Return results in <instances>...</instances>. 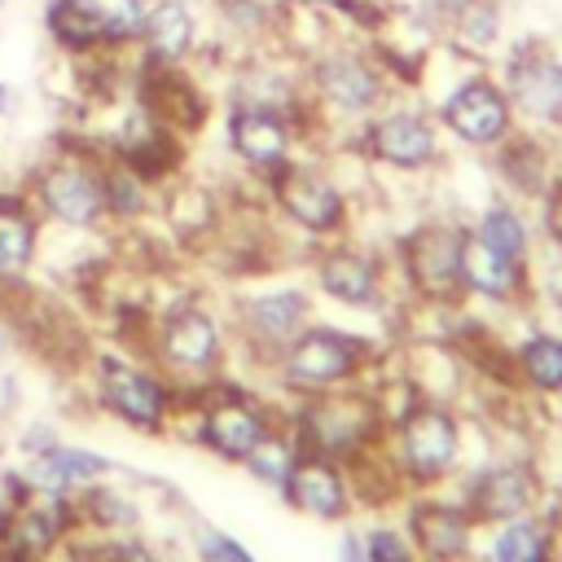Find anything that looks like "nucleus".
Masks as SVG:
<instances>
[{
    "mask_svg": "<svg viewBox=\"0 0 562 562\" xmlns=\"http://www.w3.org/2000/svg\"><path fill=\"white\" fill-rule=\"evenodd\" d=\"M303 83H307V101H312V114H316L321 132L325 127H347V136L369 114H378L391 97H400L386 66L369 48V40L356 35V31H338L325 48H316L303 61Z\"/></svg>",
    "mask_w": 562,
    "mask_h": 562,
    "instance_id": "1",
    "label": "nucleus"
},
{
    "mask_svg": "<svg viewBox=\"0 0 562 562\" xmlns=\"http://www.w3.org/2000/svg\"><path fill=\"white\" fill-rule=\"evenodd\" d=\"M492 70L509 97L514 123L522 132L558 140L562 136V44L544 35H509Z\"/></svg>",
    "mask_w": 562,
    "mask_h": 562,
    "instance_id": "2",
    "label": "nucleus"
},
{
    "mask_svg": "<svg viewBox=\"0 0 562 562\" xmlns=\"http://www.w3.org/2000/svg\"><path fill=\"white\" fill-rule=\"evenodd\" d=\"M347 149H356L364 162L417 176L443 162V127L435 123L430 105L417 101V92H400L351 132Z\"/></svg>",
    "mask_w": 562,
    "mask_h": 562,
    "instance_id": "3",
    "label": "nucleus"
},
{
    "mask_svg": "<svg viewBox=\"0 0 562 562\" xmlns=\"http://www.w3.org/2000/svg\"><path fill=\"white\" fill-rule=\"evenodd\" d=\"M105 149L92 140L57 145L31 176V206L61 228H97L105 224Z\"/></svg>",
    "mask_w": 562,
    "mask_h": 562,
    "instance_id": "4",
    "label": "nucleus"
},
{
    "mask_svg": "<svg viewBox=\"0 0 562 562\" xmlns=\"http://www.w3.org/2000/svg\"><path fill=\"white\" fill-rule=\"evenodd\" d=\"M430 114L443 127V136H452L474 154H492L501 140L518 132L509 97L492 66H461V75L443 88V97L430 101Z\"/></svg>",
    "mask_w": 562,
    "mask_h": 562,
    "instance_id": "5",
    "label": "nucleus"
},
{
    "mask_svg": "<svg viewBox=\"0 0 562 562\" xmlns=\"http://www.w3.org/2000/svg\"><path fill=\"white\" fill-rule=\"evenodd\" d=\"M263 184H268V202L294 224V228H303V233H312V237H334V233H342V224H347V193H342V184L316 162V158H290V162H281L272 176H263Z\"/></svg>",
    "mask_w": 562,
    "mask_h": 562,
    "instance_id": "6",
    "label": "nucleus"
},
{
    "mask_svg": "<svg viewBox=\"0 0 562 562\" xmlns=\"http://www.w3.org/2000/svg\"><path fill=\"white\" fill-rule=\"evenodd\" d=\"M167 132H176L180 140L202 132L215 114V97H211V79H202V70L193 66H132V88H127Z\"/></svg>",
    "mask_w": 562,
    "mask_h": 562,
    "instance_id": "7",
    "label": "nucleus"
},
{
    "mask_svg": "<svg viewBox=\"0 0 562 562\" xmlns=\"http://www.w3.org/2000/svg\"><path fill=\"white\" fill-rule=\"evenodd\" d=\"M461 237L465 228L448 220H426L400 241V272L408 290L426 303H457L461 285Z\"/></svg>",
    "mask_w": 562,
    "mask_h": 562,
    "instance_id": "8",
    "label": "nucleus"
},
{
    "mask_svg": "<svg viewBox=\"0 0 562 562\" xmlns=\"http://www.w3.org/2000/svg\"><path fill=\"white\" fill-rule=\"evenodd\" d=\"M211 31V0H149L136 61L145 66H193Z\"/></svg>",
    "mask_w": 562,
    "mask_h": 562,
    "instance_id": "9",
    "label": "nucleus"
},
{
    "mask_svg": "<svg viewBox=\"0 0 562 562\" xmlns=\"http://www.w3.org/2000/svg\"><path fill=\"white\" fill-rule=\"evenodd\" d=\"M220 127H224V149L259 180L272 176L281 162H290L299 145L294 119L263 110V105H224Z\"/></svg>",
    "mask_w": 562,
    "mask_h": 562,
    "instance_id": "10",
    "label": "nucleus"
},
{
    "mask_svg": "<svg viewBox=\"0 0 562 562\" xmlns=\"http://www.w3.org/2000/svg\"><path fill=\"white\" fill-rule=\"evenodd\" d=\"M360 360H364L360 338L325 325H303L281 351V373L299 391H325L334 382H347L360 369Z\"/></svg>",
    "mask_w": 562,
    "mask_h": 562,
    "instance_id": "11",
    "label": "nucleus"
},
{
    "mask_svg": "<svg viewBox=\"0 0 562 562\" xmlns=\"http://www.w3.org/2000/svg\"><path fill=\"white\" fill-rule=\"evenodd\" d=\"M461 452V430L457 417L439 404H422L413 413H404L400 422V461L408 474L417 479H439L457 465Z\"/></svg>",
    "mask_w": 562,
    "mask_h": 562,
    "instance_id": "12",
    "label": "nucleus"
},
{
    "mask_svg": "<svg viewBox=\"0 0 562 562\" xmlns=\"http://www.w3.org/2000/svg\"><path fill=\"white\" fill-rule=\"evenodd\" d=\"M299 426L307 430V443L316 448V457H351L373 435V404L356 391L325 395L307 404Z\"/></svg>",
    "mask_w": 562,
    "mask_h": 562,
    "instance_id": "13",
    "label": "nucleus"
},
{
    "mask_svg": "<svg viewBox=\"0 0 562 562\" xmlns=\"http://www.w3.org/2000/svg\"><path fill=\"white\" fill-rule=\"evenodd\" d=\"M505 44H509V9H505V0H470L439 31V48L461 66H496Z\"/></svg>",
    "mask_w": 562,
    "mask_h": 562,
    "instance_id": "14",
    "label": "nucleus"
},
{
    "mask_svg": "<svg viewBox=\"0 0 562 562\" xmlns=\"http://www.w3.org/2000/svg\"><path fill=\"white\" fill-rule=\"evenodd\" d=\"M101 400L132 426L140 430H158L162 413H167V391L158 378H149L145 369L127 364V360H101Z\"/></svg>",
    "mask_w": 562,
    "mask_h": 562,
    "instance_id": "15",
    "label": "nucleus"
},
{
    "mask_svg": "<svg viewBox=\"0 0 562 562\" xmlns=\"http://www.w3.org/2000/svg\"><path fill=\"white\" fill-rule=\"evenodd\" d=\"M316 285L347 307H369L382 294V263L369 250L338 241V246H325L316 255Z\"/></svg>",
    "mask_w": 562,
    "mask_h": 562,
    "instance_id": "16",
    "label": "nucleus"
},
{
    "mask_svg": "<svg viewBox=\"0 0 562 562\" xmlns=\"http://www.w3.org/2000/svg\"><path fill=\"white\" fill-rule=\"evenodd\" d=\"M158 356L176 369H211L220 360V329L202 307H176L158 329Z\"/></svg>",
    "mask_w": 562,
    "mask_h": 562,
    "instance_id": "17",
    "label": "nucleus"
},
{
    "mask_svg": "<svg viewBox=\"0 0 562 562\" xmlns=\"http://www.w3.org/2000/svg\"><path fill=\"white\" fill-rule=\"evenodd\" d=\"M461 285L465 294L492 299V303H514L527 290V263L496 255L492 246H483L470 228L461 237Z\"/></svg>",
    "mask_w": 562,
    "mask_h": 562,
    "instance_id": "18",
    "label": "nucleus"
},
{
    "mask_svg": "<svg viewBox=\"0 0 562 562\" xmlns=\"http://www.w3.org/2000/svg\"><path fill=\"white\" fill-rule=\"evenodd\" d=\"M307 294L303 290H268V294H255L246 307H241V329L259 342V347H281L307 325Z\"/></svg>",
    "mask_w": 562,
    "mask_h": 562,
    "instance_id": "19",
    "label": "nucleus"
},
{
    "mask_svg": "<svg viewBox=\"0 0 562 562\" xmlns=\"http://www.w3.org/2000/svg\"><path fill=\"white\" fill-rule=\"evenodd\" d=\"M40 250V211L26 193H0V285L22 281Z\"/></svg>",
    "mask_w": 562,
    "mask_h": 562,
    "instance_id": "20",
    "label": "nucleus"
},
{
    "mask_svg": "<svg viewBox=\"0 0 562 562\" xmlns=\"http://www.w3.org/2000/svg\"><path fill=\"white\" fill-rule=\"evenodd\" d=\"M40 26H44V40H48V48H53L57 57L110 53L97 13H92L83 0H53V4H40Z\"/></svg>",
    "mask_w": 562,
    "mask_h": 562,
    "instance_id": "21",
    "label": "nucleus"
},
{
    "mask_svg": "<svg viewBox=\"0 0 562 562\" xmlns=\"http://www.w3.org/2000/svg\"><path fill=\"white\" fill-rule=\"evenodd\" d=\"M263 435H268V430H263V413L250 408L241 395H224V400L211 404L206 417H202V439H206L220 457H228V461H246Z\"/></svg>",
    "mask_w": 562,
    "mask_h": 562,
    "instance_id": "22",
    "label": "nucleus"
},
{
    "mask_svg": "<svg viewBox=\"0 0 562 562\" xmlns=\"http://www.w3.org/2000/svg\"><path fill=\"white\" fill-rule=\"evenodd\" d=\"M536 496V483L527 465H492L470 483V514L483 522H509L518 518Z\"/></svg>",
    "mask_w": 562,
    "mask_h": 562,
    "instance_id": "23",
    "label": "nucleus"
},
{
    "mask_svg": "<svg viewBox=\"0 0 562 562\" xmlns=\"http://www.w3.org/2000/svg\"><path fill=\"white\" fill-rule=\"evenodd\" d=\"M285 492H290V501L299 509H307L316 518L347 514V483H342L338 465L325 461V457H316V452L312 457H294L290 479H285Z\"/></svg>",
    "mask_w": 562,
    "mask_h": 562,
    "instance_id": "24",
    "label": "nucleus"
},
{
    "mask_svg": "<svg viewBox=\"0 0 562 562\" xmlns=\"http://www.w3.org/2000/svg\"><path fill=\"white\" fill-rule=\"evenodd\" d=\"M408 527H413V540L417 549L430 558V562H452L465 553V540H470V522L461 509L452 505H417L408 514Z\"/></svg>",
    "mask_w": 562,
    "mask_h": 562,
    "instance_id": "25",
    "label": "nucleus"
},
{
    "mask_svg": "<svg viewBox=\"0 0 562 562\" xmlns=\"http://www.w3.org/2000/svg\"><path fill=\"white\" fill-rule=\"evenodd\" d=\"M105 470H110V461H105V457H97V452H79V448H48V452H40V457L26 465V483H31V487H40L44 496H61L66 487L88 483V479H97V474H105Z\"/></svg>",
    "mask_w": 562,
    "mask_h": 562,
    "instance_id": "26",
    "label": "nucleus"
},
{
    "mask_svg": "<svg viewBox=\"0 0 562 562\" xmlns=\"http://www.w3.org/2000/svg\"><path fill=\"white\" fill-rule=\"evenodd\" d=\"M470 233H474L483 246H492L496 255H505V259H518V263L531 259V228H527V220H522V211H518L514 202H492V206H483Z\"/></svg>",
    "mask_w": 562,
    "mask_h": 562,
    "instance_id": "27",
    "label": "nucleus"
},
{
    "mask_svg": "<svg viewBox=\"0 0 562 562\" xmlns=\"http://www.w3.org/2000/svg\"><path fill=\"white\" fill-rule=\"evenodd\" d=\"M83 4L97 13L110 53H136V40H140V22H145V4L149 0H83Z\"/></svg>",
    "mask_w": 562,
    "mask_h": 562,
    "instance_id": "28",
    "label": "nucleus"
},
{
    "mask_svg": "<svg viewBox=\"0 0 562 562\" xmlns=\"http://www.w3.org/2000/svg\"><path fill=\"white\" fill-rule=\"evenodd\" d=\"M518 364L531 386L540 391H562V338L558 334H531L518 347Z\"/></svg>",
    "mask_w": 562,
    "mask_h": 562,
    "instance_id": "29",
    "label": "nucleus"
},
{
    "mask_svg": "<svg viewBox=\"0 0 562 562\" xmlns=\"http://www.w3.org/2000/svg\"><path fill=\"white\" fill-rule=\"evenodd\" d=\"M492 558L496 562H549V536L540 522L509 518L501 536L492 540Z\"/></svg>",
    "mask_w": 562,
    "mask_h": 562,
    "instance_id": "30",
    "label": "nucleus"
},
{
    "mask_svg": "<svg viewBox=\"0 0 562 562\" xmlns=\"http://www.w3.org/2000/svg\"><path fill=\"white\" fill-rule=\"evenodd\" d=\"M246 465L255 470V479L285 487V479H290V465H294V452H290L281 439H268V435H263V439L255 443V452L246 457Z\"/></svg>",
    "mask_w": 562,
    "mask_h": 562,
    "instance_id": "31",
    "label": "nucleus"
},
{
    "mask_svg": "<svg viewBox=\"0 0 562 562\" xmlns=\"http://www.w3.org/2000/svg\"><path fill=\"white\" fill-rule=\"evenodd\" d=\"M364 553H369V562H413L408 540H404L400 531H391V527L373 531V536L364 540Z\"/></svg>",
    "mask_w": 562,
    "mask_h": 562,
    "instance_id": "32",
    "label": "nucleus"
},
{
    "mask_svg": "<svg viewBox=\"0 0 562 562\" xmlns=\"http://www.w3.org/2000/svg\"><path fill=\"white\" fill-rule=\"evenodd\" d=\"M18 110H22V92H18V83H9V79L0 75V123L18 119Z\"/></svg>",
    "mask_w": 562,
    "mask_h": 562,
    "instance_id": "33",
    "label": "nucleus"
},
{
    "mask_svg": "<svg viewBox=\"0 0 562 562\" xmlns=\"http://www.w3.org/2000/svg\"><path fill=\"white\" fill-rule=\"evenodd\" d=\"M342 562H369V553H364V544H360L356 536L342 540Z\"/></svg>",
    "mask_w": 562,
    "mask_h": 562,
    "instance_id": "34",
    "label": "nucleus"
},
{
    "mask_svg": "<svg viewBox=\"0 0 562 562\" xmlns=\"http://www.w3.org/2000/svg\"><path fill=\"white\" fill-rule=\"evenodd\" d=\"M114 562H154L145 549H136V544H123L119 553H114Z\"/></svg>",
    "mask_w": 562,
    "mask_h": 562,
    "instance_id": "35",
    "label": "nucleus"
},
{
    "mask_svg": "<svg viewBox=\"0 0 562 562\" xmlns=\"http://www.w3.org/2000/svg\"><path fill=\"white\" fill-rule=\"evenodd\" d=\"M4 9H9V0H0V13H4Z\"/></svg>",
    "mask_w": 562,
    "mask_h": 562,
    "instance_id": "36",
    "label": "nucleus"
},
{
    "mask_svg": "<svg viewBox=\"0 0 562 562\" xmlns=\"http://www.w3.org/2000/svg\"><path fill=\"white\" fill-rule=\"evenodd\" d=\"M40 4H53V0H40Z\"/></svg>",
    "mask_w": 562,
    "mask_h": 562,
    "instance_id": "37",
    "label": "nucleus"
},
{
    "mask_svg": "<svg viewBox=\"0 0 562 562\" xmlns=\"http://www.w3.org/2000/svg\"><path fill=\"white\" fill-rule=\"evenodd\" d=\"M0 127H4V123H0Z\"/></svg>",
    "mask_w": 562,
    "mask_h": 562,
    "instance_id": "38",
    "label": "nucleus"
}]
</instances>
